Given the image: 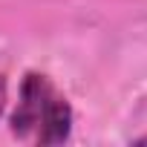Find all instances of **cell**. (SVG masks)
<instances>
[{"instance_id":"obj_1","label":"cell","mask_w":147,"mask_h":147,"mask_svg":"<svg viewBox=\"0 0 147 147\" xmlns=\"http://www.w3.org/2000/svg\"><path fill=\"white\" fill-rule=\"evenodd\" d=\"M72 113L66 95L52 84L43 72H26L20 90H18V107L12 110V136L29 144L52 147L63 144L72 136Z\"/></svg>"},{"instance_id":"obj_2","label":"cell","mask_w":147,"mask_h":147,"mask_svg":"<svg viewBox=\"0 0 147 147\" xmlns=\"http://www.w3.org/2000/svg\"><path fill=\"white\" fill-rule=\"evenodd\" d=\"M6 104H9V81L6 75H0V115L6 113Z\"/></svg>"}]
</instances>
